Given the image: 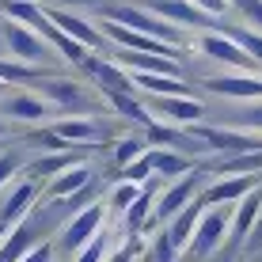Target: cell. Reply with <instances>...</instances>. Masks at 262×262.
Here are the masks:
<instances>
[{"label": "cell", "instance_id": "6da1fadb", "mask_svg": "<svg viewBox=\"0 0 262 262\" xmlns=\"http://www.w3.org/2000/svg\"><path fill=\"white\" fill-rule=\"evenodd\" d=\"M202 179H205V171L194 167V171H186L183 179H175V183H164V190H160V198H156V209H152V221H148V228H144V236H152L156 228H164L171 216L183 213L190 202H198L202 190H205Z\"/></svg>", "mask_w": 262, "mask_h": 262}, {"label": "cell", "instance_id": "7a4b0ae2", "mask_svg": "<svg viewBox=\"0 0 262 262\" xmlns=\"http://www.w3.org/2000/svg\"><path fill=\"white\" fill-rule=\"evenodd\" d=\"M106 202H92V205H84L80 213H72L69 216V224L61 228V239H57V251L61 255H76L80 247H88L99 232L106 228Z\"/></svg>", "mask_w": 262, "mask_h": 262}, {"label": "cell", "instance_id": "3957f363", "mask_svg": "<svg viewBox=\"0 0 262 262\" xmlns=\"http://www.w3.org/2000/svg\"><path fill=\"white\" fill-rule=\"evenodd\" d=\"M228 228H232V209L228 205H205L186 255L190 258H209L213 251H221V243L228 239Z\"/></svg>", "mask_w": 262, "mask_h": 262}, {"label": "cell", "instance_id": "277c9868", "mask_svg": "<svg viewBox=\"0 0 262 262\" xmlns=\"http://www.w3.org/2000/svg\"><path fill=\"white\" fill-rule=\"evenodd\" d=\"M0 118L38 125V122L53 118V106H50V99L42 92H34V88H8V92L0 95Z\"/></svg>", "mask_w": 262, "mask_h": 262}, {"label": "cell", "instance_id": "5b68a950", "mask_svg": "<svg viewBox=\"0 0 262 262\" xmlns=\"http://www.w3.org/2000/svg\"><path fill=\"white\" fill-rule=\"evenodd\" d=\"M106 19H118L125 27H133V31L148 34V38L167 42V46H175V50H179V42H183V27L160 19V15H152V12H141V8H133V4H111L106 8Z\"/></svg>", "mask_w": 262, "mask_h": 262}, {"label": "cell", "instance_id": "8992f818", "mask_svg": "<svg viewBox=\"0 0 262 262\" xmlns=\"http://www.w3.org/2000/svg\"><path fill=\"white\" fill-rule=\"evenodd\" d=\"M4 46H8V53H12L15 61L38 65V69L57 57V50H53L38 31H31V27H23V23H12V19L4 23Z\"/></svg>", "mask_w": 262, "mask_h": 262}, {"label": "cell", "instance_id": "52a82bcc", "mask_svg": "<svg viewBox=\"0 0 262 262\" xmlns=\"http://www.w3.org/2000/svg\"><path fill=\"white\" fill-rule=\"evenodd\" d=\"M80 69H84V76L95 84L99 95H133L137 88H133V76L125 69H118V61H106L99 57V53H88L84 61H80Z\"/></svg>", "mask_w": 262, "mask_h": 262}, {"label": "cell", "instance_id": "ba28073f", "mask_svg": "<svg viewBox=\"0 0 262 262\" xmlns=\"http://www.w3.org/2000/svg\"><path fill=\"white\" fill-rule=\"evenodd\" d=\"M198 50H202L205 57L221 61V65L236 69V72H251V69H258L255 61H251V53L243 50L228 31H202V34H198Z\"/></svg>", "mask_w": 262, "mask_h": 262}, {"label": "cell", "instance_id": "9c48e42d", "mask_svg": "<svg viewBox=\"0 0 262 262\" xmlns=\"http://www.w3.org/2000/svg\"><path fill=\"white\" fill-rule=\"evenodd\" d=\"M50 129L57 133L69 148H80V144H103L111 137V125L92 118V114H65V118H53Z\"/></svg>", "mask_w": 262, "mask_h": 262}, {"label": "cell", "instance_id": "30bf717a", "mask_svg": "<svg viewBox=\"0 0 262 262\" xmlns=\"http://www.w3.org/2000/svg\"><path fill=\"white\" fill-rule=\"evenodd\" d=\"M38 92L50 99V106H65V111H76V114H88V92L80 80H69V76H42L38 80Z\"/></svg>", "mask_w": 262, "mask_h": 262}, {"label": "cell", "instance_id": "8fae6325", "mask_svg": "<svg viewBox=\"0 0 262 262\" xmlns=\"http://www.w3.org/2000/svg\"><path fill=\"white\" fill-rule=\"evenodd\" d=\"M258 183H262L258 175H221L216 183H209L202 190V205H236L255 190Z\"/></svg>", "mask_w": 262, "mask_h": 262}, {"label": "cell", "instance_id": "7c38bea8", "mask_svg": "<svg viewBox=\"0 0 262 262\" xmlns=\"http://www.w3.org/2000/svg\"><path fill=\"white\" fill-rule=\"evenodd\" d=\"M152 106H156V118L160 122H171V125H198L205 118V106L202 99L194 95H164V99H152Z\"/></svg>", "mask_w": 262, "mask_h": 262}, {"label": "cell", "instance_id": "4fadbf2b", "mask_svg": "<svg viewBox=\"0 0 262 262\" xmlns=\"http://www.w3.org/2000/svg\"><path fill=\"white\" fill-rule=\"evenodd\" d=\"M205 92L224 95V99H239V103H251V99H262V76H255V72L209 76V80H205Z\"/></svg>", "mask_w": 262, "mask_h": 262}, {"label": "cell", "instance_id": "5bb4252c", "mask_svg": "<svg viewBox=\"0 0 262 262\" xmlns=\"http://www.w3.org/2000/svg\"><path fill=\"white\" fill-rule=\"evenodd\" d=\"M46 12H50V19L57 23L61 31L69 34V38H76L80 46H88L92 53H95V50L106 42V38H103V31H99V23H88L84 15H76V12H65V8H46Z\"/></svg>", "mask_w": 262, "mask_h": 262}, {"label": "cell", "instance_id": "9a60e30c", "mask_svg": "<svg viewBox=\"0 0 262 262\" xmlns=\"http://www.w3.org/2000/svg\"><path fill=\"white\" fill-rule=\"evenodd\" d=\"M88 186H95V171L88 164H72L69 171H61L57 179L46 183V202H69V198H76Z\"/></svg>", "mask_w": 262, "mask_h": 262}, {"label": "cell", "instance_id": "2e32d148", "mask_svg": "<svg viewBox=\"0 0 262 262\" xmlns=\"http://www.w3.org/2000/svg\"><path fill=\"white\" fill-rule=\"evenodd\" d=\"M42 202V186L34 183V179H23L19 186H15L12 194H8V202H4V209H0V221L12 228V224H19L27 221V216L34 213V205Z\"/></svg>", "mask_w": 262, "mask_h": 262}, {"label": "cell", "instance_id": "e0dca14e", "mask_svg": "<svg viewBox=\"0 0 262 262\" xmlns=\"http://www.w3.org/2000/svg\"><path fill=\"white\" fill-rule=\"evenodd\" d=\"M144 8H148L152 15H160V19L183 27V31L205 27V15H202V8H198L194 0H144Z\"/></svg>", "mask_w": 262, "mask_h": 262}, {"label": "cell", "instance_id": "ac0fdd59", "mask_svg": "<svg viewBox=\"0 0 262 262\" xmlns=\"http://www.w3.org/2000/svg\"><path fill=\"white\" fill-rule=\"evenodd\" d=\"M258 213H262V183H258L247 198H243V202H236V209H232L228 239H232V243H247L251 232H255V224H258Z\"/></svg>", "mask_w": 262, "mask_h": 262}, {"label": "cell", "instance_id": "d6986e66", "mask_svg": "<svg viewBox=\"0 0 262 262\" xmlns=\"http://www.w3.org/2000/svg\"><path fill=\"white\" fill-rule=\"evenodd\" d=\"M148 156H152V171H156L164 183H175V179H183L186 171H194L198 164L186 152L179 148H156V144H148Z\"/></svg>", "mask_w": 262, "mask_h": 262}, {"label": "cell", "instance_id": "ffe728a7", "mask_svg": "<svg viewBox=\"0 0 262 262\" xmlns=\"http://www.w3.org/2000/svg\"><path fill=\"white\" fill-rule=\"evenodd\" d=\"M202 213H205V205H202V198L198 202H190L179 216H171V221L164 224L167 228V236H171V243H175L179 251H186L190 247V239H194V228H198V221H202Z\"/></svg>", "mask_w": 262, "mask_h": 262}, {"label": "cell", "instance_id": "44dd1931", "mask_svg": "<svg viewBox=\"0 0 262 262\" xmlns=\"http://www.w3.org/2000/svg\"><path fill=\"white\" fill-rule=\"evenodd\" d=\"M125 72H164V76H179V57H164V53H133L122 50Z\"/></svg>", "mask_w": 262, "mask_h": 262}, {"label": "cell", "instance_id": "7402d4cb", "mask_svg": "<svg viewBox=\"0 0 262 262\" xmlns=\"http://www.w3.org/2000/svg\"><path fill=\"white\" fill-rule=\"evenodd\" d=\"M72 164H80L76 152H46V156H38L31 164V179H34V183H42V179L50 183V179H57L61 171H69Z\"/></svg>", "mask_w": 262, "mask_h": 262}, {"label": "cell", "instance_id": "603a6c76", "mask_svg": "<svg viewBox=\"0 0 262 262\" xmlns=\"http://www.w3.org/2000/svg\"><path fill=\"white\" fill-rule=\"evenodd\" d=\"M221 175H262V148L258 152H236L213 164Z\"/></svg>", "mask_w": 262, "mask_h": 262}, {"label": "cell", "instance_id": "cb8c5ba5", "mask_svg": "<svg viewBox=\"0 0 262 262\" xmlns=\"http://www.w3.org/2000/svg\"><path fill=\"white\" fill-rule=\"evenodd\" d=\"M42 76H50L46 69H38V65H23V61H15V57H0V84H8V88H15V84H31V80H42Z\"/></svg>", "mask_w": 262, "mask_h": 262}, {"label": "cell", "instance_id": "d4e9b609", "mask_svg": "<svg viewBox=\"0 0 262 262\" xmlns=\"http://www.w3.org/2000/svg\"><path fill=\"white\" fill-rule=\"evenodd\" d=\"M144 262H179V247L171 243L167 228L152 232V239H148V255H144Z\"/></svg>", "mask_w": 262, "mask_h": 262}, {"label": "cell", "instance_id": "484cf974", "mask_svg": "<svg viewBox=\"0 0 262 262\" xmlns=\"http://www.w3.org/2000/svg\"><path fill=\"white\" fill-rule=\"evenodd\" d=\"M144 148H148V144H144L141 137H122L118 144H114V156H111V160H114V171H118V175H122V171L129 167V164H133V160L141 156Z\"/></svg>", "mask_w": 262, "mask_h": 262}, {"label": "cell", "instance_id": "4316f807", "mask_svg": "<svg viewBox=\"0 0 262 262\" xmlns=\"http://www.w3.org/2000/svg\"><path fill=\"white\" fill-rule=\"evenodd\" d=\"M137 198H141V183H125V179H122V183L111 190V198H106V209H114V213H125L133 202H137Z\"/></svg>", "mask_w": 262, "mask_h": 262}, {"label": "cell", "instance_id": "83f0119b", "mask_svg": "<svg viewBox=\"0 0 262 262\" xmlns=\"http://www.w3.org/2000/svg\"><path fill=\"white\" fill-rule=\"evenodd\" d=\"M106 247H111V243H106V232H99L88 247H80L76 255H72V262H106V255H111Z\"/></svg>", "mask_w": 262, "mask_h": 262}, {"label": "cell", "instance_id": "f1b7e54d", "mask_svg": "<svg viewBox=\"0 0 262 262\" xmlns=\"http://www.w3.org/2000/svg\"><path fill=\"white\" fill-rule=\"evenodd\" d=\"M228 34H232V38H236L247 53H251V61H255V65H262V34H258V31L243 27V31H228Z\"/></svg>", "mask_w": 262, "mask_h": 262}, {"label": "cell", "instance_id": "f546056e", "mask_svg": "<svg viewBox=\"0 0 262 262\" xmlns=\"http://www.w3.org/2000/svg\"><path fill=\"white\" fill-rule=\"evenodd\" d=\"M232 4L243 12V19L251 23V31L262 34V0H232Z\"/></svg>", "mask_w": 262, "mask_h": 262}, {"label": "cell", "instance_id": "4dcf8cb0", "mask_svg": "<svg viewBox=\"0 0 262 262\" xmlns=\"http://www.w3.org/2000/svg\"><path fill=\"white\" fill-rule=\"evenodd\" d=\"M236 125H243L247 133H262V103L247 106V111H239V114H236Z\"/></svg>", "mask_w": 262, "mask_h": 262}, {"label": "cell", "instance_id": "1f68e13d", "mask_svg": "<svg viewBox=\"0 0 262 262\" xmlns=\"http://www.w3.org/2000/svg\"><path fill=\"white\" fill-rule=\"evenodd\" d=\"M194 4L202 8V15H205V19H224V15H228L232 8H236L232 0H194Z\"/></svg>", "mask_w": 262, "mask_h": 262}, {"label": "cell", "instance_id": "d6a6232c", "mask_svg": "<svg viewBox=\"0 0 262 262\" xmlns=\"http://www.w3.org/2000/svg\"><path fill=\"white\" fill-rule=\"evenodd\" d=\"M53 251H57V243H50V239H42V243H34L31 251L19 258V262H53Z\"/></svg>", "mask_w": 262, "mask_h": 262}, {"label": "cell", "instance_id": "836d02e7", "mask_svg": "<svg viewBox=\"0 0 262 262\" xmlns=\"http://www.w3.org/2000/svg\"><path fill=\"white\" fill-rule=\"evenodd\" d=\"M19 152H4V156H0V186H8V179L15 175V171H19Z\"/></svg>", "mask_w": 262, "mask_h": 262}, {"label": "cell", "instance_id": "e575fe53", "mask_svg": "<svg viewBox=\"0 0 262 262\" xmlns=\"http://www.w3.org/2000/svg\"><path fill=\"white\" fill-rule=\"evenodd\" d=\"M137 243H125V247H118L114 255H106V262H137Z\"/></svg>", "mask_w": 262, "mask_h": 262}, {"label": "cell", "instance_id": "d590c367", "mask_svg": "<svg viewBox=\"0 0 262 262\" xmlns=\"http://www.w3.org/2000/svg\"><path fill=\"white\" fill-rule=\"evenodd\" d=\"M247 251H262V213H258V224H255V232H251V239H247Z\"/></svg>", "mask_w": 262, "mask_h": 262}, {"label": "cell", "instance_id": "8d00e7d4", "mask_svg": "<svg viewBox=\"0 0 262 262\" xmlns=\"http://www.w3.org/2000/svg\"><path fill=\"white\" fill-rule=\"evenodd\" d=\"M103 0H57V8H95Z\"/></svg>", "mask_w": 262, "mask_h": 262}, {"label": "cell", "instance_id": "74e56055", "mask_svg": "<svg viewBox=\"0 0 262 262\" xmlns=\"http://www.w3.org/2000/svg\"><path fill=\"white\" fill-rule=\"evenodd\" d=\"M4 236H8V224H4V221H0V243H4Z\"/></svg>", "mask_w": 262, "mask_h": 262}, {"label": "cell", "instance_id": "f35d334b", "mask_svg": "<svg viewBox=\"0 0 262 262\" xmlns=\"http://www.w3.org/2000/svg\"><path fill=\"white\" fill-rule=\"evenodd\" d=\"M0 133H8V122H4V118H0Z\"/></svg>", "mask_w": 262, "mask_h": 262}, {"label": "cell", "instance_id": "ab89813d", "mask_svg": "<svg viewBox=\"0 0 262 262\" xmlns=\"http://www.w3.org/2000/svg\"><path fill=\"white\" fill-rule=\"evenodd\" d=\"M4 92H8V84H0V95H4Z\"/></svg>", "mask_w": 262, "mask_h": 262}]
</instances>
